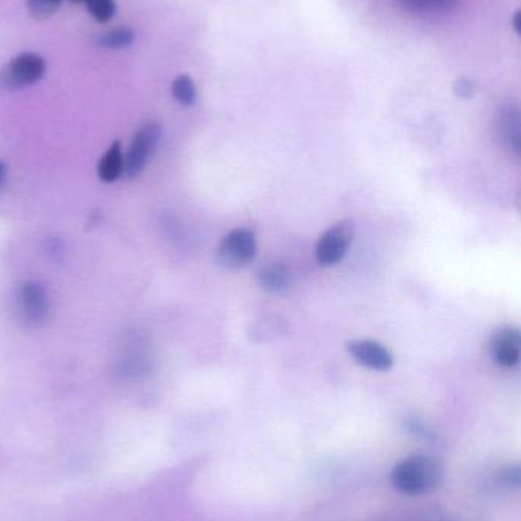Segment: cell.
<instances>
[{
	"mask_svg": "<svg viewBox=\"0 0 521 521\" xmlns=\"http://www.w3.org/2000/svg\"><path fill=\"white\" fill-rule=\"evenodd\" d=\"M61 4H63V0H29V12H31L34 19L45 20V19L58 11Z\"/></svg>",
	"mask_w": 521,
	"mask_h": 521,
	"instance_id": "obj_16",
	"label": "cell"
},
{
	"mask_svg": "<svg viewBox=\"0 0 521 521\" xmlns=\"http://www.w3.org/2000/svg\"><path fill=\"white\" fill-rule=\"evenodd\" d=\"M124 172V154H122L121 143H112L105 156L98 162V177L105 183L117 181Z\"/></svg>",
	"mask_w": 521,
	"mask_h": 521,
	"instance_id": "obj_10",
	"label": "cell"
},
{
	"mask_svg": "<svg viewBox=\"0 0 521 521\" xmlns=\"http://www.w3.org/2000/svg\"><path fill=\"white\" fill-rule=\"evenodd\" d=\"M398 2L408 11L432 14V12L445 11L455 4V0H398Z\"/></svg>",
	"mask_w": 521,
	"mask_h": 521,
	"instance_id": "obj_13",
	"label": "cell"
},
{
	"mask_svg": "<svg viewBox=\"0 0 521 521\" xmlns=\"http://www.w3.org/2000/svg\"><path fill=\"white\" fill-rule=\"evenodd\" d=\"M489 348L494 362L503 368H514L521 356L520 329L512 325H502L494 331Z\"/></svg>",
	"mask_w": 521,
	"mask_h": 521,
	"instance_id": "obj_7",
	"label": "cell"
},
{
	"mask_svg": "<svg viewBox=\"0 0 521 521\" xmlns=\"http://www.w3.org/2000/svg\"><path fill=\"white\" fill-rule=\"evenodd\" d=\"M257 255V240L254 232L238 227L225 235L217 247L216 261L227 270L244 269Z\"/></svg>",
	"mask_w": 521,
	"mask_h": 521,
	"instance_id": "obj_3",
	"label": "cell"
},
{
	"mask_svg": "<svg viewBox=\"0 0 521 521\" xmlns=\"http://www.w3.org/2000/svg\"><path fill=\"white\" fill-rule=\"evenodd\" d=\"M73 2H83V0H73Z\"/></svg>",
	"mask_w": 521,
	"mask_h": 521,
	"instance_id": "obj_18",
	"label": "cell"
},
{
	"mask_svg": "<svg viewBox=\"0 0 521 521\" xmlns=\"http://www.w3.org/2000/svg\"><path fill=\"white\" fill-rule=\"evenodd\" d=\"M6 180V165L4 162H0V189L4 187V183Z\"/></svg>",
	"mask_w": 521,
	"mask_h": 521,
	"instance_id": "obj_17",
	"label": "cell"
},
{
	"mask_svg": "<svg viewBox=\"0 0 521 521\" xmlns=\"http://www.w3.org/2000/svg\"><path fill=\"white\" fill-rule=\"evenodd\" d=\"M161 134V126L156 122H147L139 128L128 147V156L124 157V172L128 177L139 176L144 171L159 145Z\"/></svg>",
	"mask_w": 521,
	"mask_h": 521,
	"instance_id": "obj_6",
	"label": "cell"
},
{
	"mask_svg": "<svg viewBox=\"0 0 521 521\" xmlns=\"http://www.w3.org/2000/svg\"><path fill=\"white\" fill-rule=\"evenodd\" d=\"M355 219H341L323 234L316 244V261L324 267H332L343 261L355 236Z\"/></svg>",
	"mask_w": 521,
	"mask_h": 521,
	"instance_id": "obj_5",
	"label": "cell"
},
{
	"mask_svg": "<svg viewBox=\"0 0 521 521\" xmlns=\"http://www.w3.org/2000/svg\"><path fill=\"white\" fill-rule=\"evenodd\" d=\"M257 280L263 290L278 295L292 286V273L284 264L269 263L257 272Z\"/></svg>",
	"mask_w": 521,
	"mask_h": 521,
	"instance_id": "obj_9",
	"label": "cell"
},
{
	"mask_svg": "<svg viewBox=\"0 0 521 521\" xmlns=\"http://www.w3.org/2000/svg\"><path fill=\"white\" fill-rule=\"evenodd\" d=\"M444 462L432 455H411L400 459L390 472V482L407 497H422L438 491L445 482Z\"/></svg>",
	"mask_w": 521,
	"mask_h": 521,
	"instance_id": "obj_1",
	"label": "cell"
},
{
	"mask_svg": "<svg viewBox=\"0 0 521 521\" xmlns=\"http://www.w3.org/2000/svg\"><path fill=\"white\" fill-rule=\"evenodd\" d=\"M346 346L352 358L362 368L377 372H385L393 368V354L377 341H352Z\"/></svg>",
	"mask_w": 521,
	"mask_h": 521,
	"instance_id": "obj_8",
	"label": "cell"
},
{
	"mask_svg": "<svg viewBox=\"0 0 521 521\" xmlns=\"http://www.w3.org/2000/svg\"><path fill=\"white\" fill-rule=\"evenodd\" d=\"M500 132L512 151L520 154V116L518 110L506 109L500 116Z\"/></svg>",
	"mask_w": 521,
	"mask_h": 521,
	"instance_id": "obj_11",
	"label": "cell"
},
{
	"mask_svg": "<svg viewBox=\"0 0 521 521\" xmlns=\"http://www.w3.org/2000/svg\"><path fill=\"white\" fill-rule=\"evenodd\" d=\"M46 72V61L42 55L25 52L12 58L0 71V90H19L39 82Z\"/></svg>",
	"mask_w": 521,
	"mask_h": 521,
	"instance_id": "obj_4",
	"label": "cell"
},
{
	"mask_svg": "<svg viewBox=\"0 0 521 521\" xmlns=\"http://www.w3.org/2000/svg\"><path fill=\"white\" fill-rule=\"evenodd\" d=\"M135 34L130 27H121L103 34L98 39V44L107 50H122L134 43Z\"/></svg>",
	"mask_w": 521,
	"mask_h": 521,
	"instance_id": "obj_12",
	"label": "cell"
},
{
	"mask_svg": "<svg viewBox=\"0 0 521 521\" xmlns=\"http://www.w3.org/2000/svg\"><path fill=\"white\" fill-rule=\"evenodd\" d=\"M172 94L179 104L193 105L198 96L193 80L187 75H181L172 84Z\"/></svg>",
	"mask_w": 521,
	"mask_h": 521,
	"instance_id": "obj_14",
	"label": "cell"
},
{
	"mask_svg": "<svg viewBox=\"0 0 521 521\" xmlns=\"http://www.w3.org/2000/svg\"><path fill=\"white\" fill-rule=\"evenodd\" d=\"M90 14L98 20V22H109L112 17L115 16L117 5L115 0H83Z\"/></svg>",
	"mask_w": 521,
	"mask_h": 521,
	"instance_id": "obj_15",
	"label": "cell"
},
{
	"mask_svg": "<svg viewBox=\"0 0 521 521\" xmlns=\"http://www.w3.org/2000/svg\"><path fill=\"white\" fill-rule=\"evenodd\" d=\"M14 314L20 324L35 328L45 324L50 316V296L45 287L28 280L14 291Z\"/></svg>",
	"mask_w": 521,
	"mask_h": 521,
	"instance_id": "obj_2",
	"label": "cell"
}]
</instances>
